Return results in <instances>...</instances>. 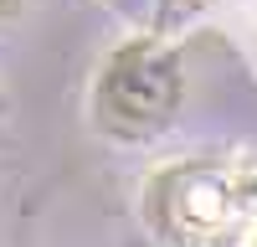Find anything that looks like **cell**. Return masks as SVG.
Masks as SVG:
<instances>
[{"label":"cell","instance_id":"277c9868","mask_svg":"<svg viewBox=\"0 0 257 247\" xmlns=\"http://www.w3.org/2000/svg\"><path fill=\"white\" fill-rule=\"evenodd\" d=\"M21 16V0H0V26H6V21H16Z\"/></svg>","mask_w":257,"mask_h":247},{"label":"cell","instance_id":"3957f363","mask_svg":"<svg viewBox=\"0 0 257 247\" xmlns=\"http://www.w3.org/2000/svg\"><path fill=\"white\" fill-rule=\"evenodd\" d=\"M108 11H118V16H144L149 11V0H103Z\"/></svg>","mask_w":257,"mask_h":247},{"label":"cell","instance_id":"5b68a950","mask_svg":"<svg viewBox=\"0 0 257 247\" xmlns=\"http://www.w3.org/2000/svg\"><path fill=\"white\" fill-rule=\"evenodd\" d=\"M247 247H257V232H252V242H247Z\"/></svg>","mask_w":257,"mask_h":247},{"label":"cell","instance_id":"7a4b0ae2","mask_svg":"<svg viewBox=\"0 0 257 247\" xmlns=\"http://www.w3.org/2000/svg\"><path fill=\"white\" fill-rule=\"evenodd\" d=\"M160 232L170 242H221L237 216H257V170H221V165H180L149 191Z\"/></svg>","mask_w":257,"mask_h":247},{"label":"cell","instance_id":"6da1fadb","mask_svg":"<svg viewBox=\"0 0 257 247\" xmlns=\"http://www.w3.org/2000/svg\"><path fill=\"white\" fill-rule=\"evenodd\" d=\"M180 52L155 36H128L113 47L93 82V118L113 139H155L180 108Z\"/></svg>","mask_w":257,"mask_h":247}]
</instances>
